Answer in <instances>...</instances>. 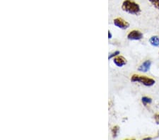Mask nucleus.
<instances>
[{"label": "nucleus", "instance_id": "6e6552de", "mask_svg": "<svg viewBox=\"0 0 159 140\" xmlns=\"http://www.w3.org/2000/svg\"><path fill=\"white\" fill-rule=\"evenodd\" d=\"M141 101H142L143 104L144 105V106H146L147 104H150L151 102H152V99L151 98H149V97H143L142 98H141Z\"/></svg>", "mask_w": 159, "mask_h": 140}, {"label": "nucleus", "instance_id": "39448f33", "mask_svg": "<svg viewBox=\"0 0 159 140\" xmlns=\"http://www.w3.org/2000/svg\"><path fill=\"white\" fill-rule=\"evenodd\" d=\"M114 63L115 64L117 67H123L127 64V60L125 57L122 56H117L115 58H114Z\"/></svg>", "mask_w": 159, "mask_h": 140}, {"label": "nucleus", "instance_id": "20e7f679", "mask_svg": "<svg viewBox=\"0 0 159 140\" xmlns=\"http://www.w3.org/2000/svg\"><path fill=\"white\" fill-rule=\"evenodd\" d=\"M114 24L115 26L121 29H127L129 26V23L122 18L115 19L114 20Z\"/></svg>", "mask_w": 159, "mask_h": 140}, {"label": "nucleus", "instance_id": "f8f14e48", "mask_svg": "<svg viewBox=\"0 0 159 140\" xmlns=\"http://www.w3.org/2000/svg\"><path fill=\"white\" fill-rule=\"evenodd\" d=\"M108 38L110 39L112 38V34H111V32L110 31H108Z\"/></svg>", "mask_w": 159, "mask_h": 140}, {"label": "nucleus", "instance_id": "423d86ee", "mask_svg": "<svg viewBox=\"0 0 159 140\" xmlns=\"http://www.w3.org/2000/svg\"><path fill=\"white\" fill-rule=\"evenodd\" d=\"M151 65V62L150 60H146L138 68V70L140 71H143V72H146V71H148L150 69Z\"/></svg>", "mask_w": 159, "mask_h": 140}, {"label": "nucleus", "instance_id": "9b49d317", "mask_svg": "<svg viewBox=\"0 0 159 140\" xmlns=\"http://www.w3.org/2000/svg\"><path fill=\"white\" fill-rule=\"evenodd\" d=\"M120 54V52L119 51H116V52H113V53H112L111 54H110V55L109 56V57H108V58H109V59H111L112 57H115V56L118 55V54Z\"/></svg>", "mask_w": 159, "mask_h": 140}, {"label": "nucleus", "instance_id": "9d476101", "mask_svg": "<svg viewBox=\"0 0 159 140\" xmlns=\"http://www.w3.org/2000/svg\"><path fill=\"white\" fill-rule=\"evenodd\" d=\"M150 2L152 4V5L159 10V0H149Z\"/></svg>", "mask_w": 159, "mask_h": 140}, {"label": "nucleus", "instance_id": "7ed1b4c3", "mask_svg": "<svg viewBox=\"0 0 159 140\" xmlns=\"http://www.w3.org/2000/svg\"><path fill=\"white\" fill-rule=\"evenodd\" d=\"M143 38V34L139 31H132L127 36V38L130 40H139Z\"/></svg>", "mask_w": 159, "mask_h": 140}, {"label": "nucleus", "instance_id": "1a4fd4ad", "mask_svg": "<svg viewBox=\"0 0 159 140\" xmlns=\"http://www.w3.org/2000/svg\"><path fill=\"white\" fill-rule=\"evenodd\" d=\"M119 131V127L118 126H115L112 130V137L115 138L117 137V132Z\"/></svg>", "mask_w": 159, "mask_h": 140}, {"label": "nucleus", "instance_id": "f03ea898", "mask_svg": "<svg viewBox=\"0 0 159 140\" xmlns=\"http://www.w3.org/2000/svg\"><path fill=\"white\" fill-rule=\"evenodd\" d=\"M131 81L132 82H139L143 83L146 86H151L154 85V83H156L154 79H151V78L137 74H134L131 78Z\"/></svg>", "mask_w": 159, "mask_h": 140}, {"label": "nucleus", "instance_id": "0eeeda50", "mask_svg": "<svg viewBox=\"0 0 159 140\" xmlns=\"http://www.w3.org/2000/svg\"><path fill=\"white\" fill-rule=\"evenodd\" d=\"M149 42L154 47L159 46V37L158 36H152L149 39Z\"/></svg>", "mask_w": 159, "mask_h": 140}, {"label": "nucleus", "instance_id": "ddd939ff", "mask_svg": "<svg viewBox=\"0 0 159 140\" xmlns=\"http://www.w3.org/2000/svg\"><path fill=\"white\" fill-rule=\"evenodd\" d=\"M158 119H159V115H158Z\"/></svg>", "mask_w": 159, "mask_h": 140}, {"label": "nucleus", "instance_id": "f257e3e1", "mask_svg": "<svg viewBox=\"0 0 159 140\" xmlns=\"http://www.w3.org/2000/svg\"><path fill=\"white\" fill-rule=\"evenodd\" d=\"M122 9L130 14L138 15L141 12L140 7L134 0H125L122 5Z\"/></svg>", "mask_w": 159, "mask_h": 140}]
</instances>
